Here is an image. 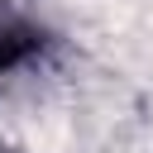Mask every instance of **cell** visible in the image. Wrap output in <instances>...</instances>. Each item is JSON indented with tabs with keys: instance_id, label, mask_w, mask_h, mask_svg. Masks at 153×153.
Listing matches in <instances>:
<instances>
[{
	"instance_id": "6da1fadb",
	"label": "cell",
	"mask_w": 153,
	"mask_h": 153,
	"mask_svg": "<svg viewBox=\"0 0 153 153\" xmlns=\"http://www.w3.org/2000/svg\"><path fill=\"white\" fill-rule=\"evenodd\" d=\"M29 48H33V38H29V33H5V38H0V72H5V67H14Z\"/></svg>"
}]
</instances>
